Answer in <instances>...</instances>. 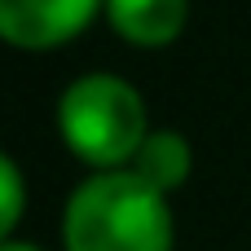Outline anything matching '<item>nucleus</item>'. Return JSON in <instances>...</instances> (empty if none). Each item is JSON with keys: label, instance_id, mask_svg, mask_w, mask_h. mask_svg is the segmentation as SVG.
<instances>
[{"label": "nucleus", "instance_id": "f03ea898", "mask_svg": "<svg viewBox=\"0 0 251 251\" xmlns=\"http://www.w3.org/2000/svg\"><path fill=\"white\" fill-rule=\"evenodd\" d=\"M57 137L93 172L132 168L137 150L150 137L141 88L110 71H88L71 79L57 97Z\"/></svg>", "mask_w": 251, "mask_h": 251}, {"label": "nucleus", "instance_id": "39448f33", "mask_svg": "<svg viewBox=\"0 0 251 251\" xmlns=\"http://www.w3.org/2000/svg\"><path fill=\"white\" fill-rule=\"evenodd\" d=\"M132 172H137L150 190H159V194H176V190L190 181V172H194V150H190L185 132L150 128L146 146H141L137 159H132Z\"/></svg>", "mask_w": 251, "mask_h": 251}, {"label": "nucleus", "instance_id": "0eeeda50", "mask_svg": "<svg viewBox=\"0 0 251 251\" xmlns=\"http://www.w3.org/2000/svg\"><path fill=\"white\" fill-rule=\"evenodd\" d=\"M0 251H44V247H35V243H18V238H9V243H0Z\"/></svg>", "mask_w": 251, "mask_h": 251}, {"label": "nucleus", "instance_id": "f257e3e1", "mask_svg": "<svg viewBox=\"0 0 251 251\" xmlns=\"http://www.w3.org/2000/svg\"><path fill=\"white\" fill-rule=\"evenodd\" d=\"M168 194L150 190L132 168L84 176L62 212L66 251H172Z\"/></svg>", "mask_w": 251, "mask_h": 251}, {"label": "nucleus", "instance_id": "7ed1b4c3", "mask_svg": "<svg viewBox=\"0 0 251 251\" xmlns=\"http://www.w3.org/2000/svg\"><path fill=\"white\" fill-rule=\"evenodd\" d=\"M106 0H0V44L22 53H49L71 44Z\"/></svg>", "mask_w": 251, "mask_h": 251}, {"label": "nucleus", "instance_id": "20e7f679", "mask_svg": "<svg viewBox=\"0 0 251 251\" xmlns=\"http://www.w3.org/2000/svg\"><path fill=\"white\" fill-rule=\"evenodd\" d=\"M106 22L137 49H168L190 18V0H106Z\"/></svg>", "mask_w": 251, "mask_h": 251}, {"label": "nucleus", "instance_id": "423d86ee", "mask_svg": "<svg viewBox=\"0 0 251 251\" xmlns=\"http://www.w3.org/2000/svg\"><path fill=\"white\" fill-rule=\"evenodd\" d=\"M22 212H26V181H22V168L0 150V243L13 238Z\"/></svg>", "mask_w": 251, "mask_h": 251}]
</instances>
